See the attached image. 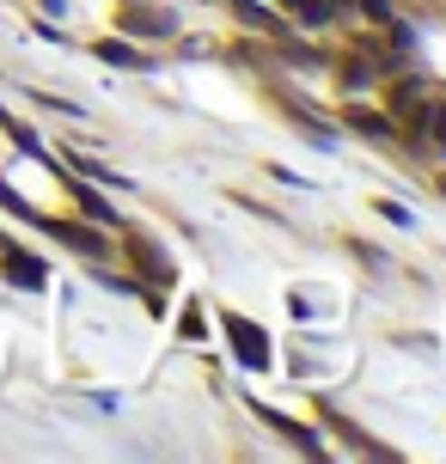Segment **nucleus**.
Returning <instances> with one entry per match:
<instances>
[{"mask_svg":"<svg viewBox=\"0 0 446 464\" xmlns=\"http://www.w3.org/2000/svg\"><path fill=\"white\" fill-rule=\"evenodd\" d=\"M220 324H227V336H233V348H238V361H245V367H269V336H263V324L238 318V312H227Z\"/></svg>","mask_w":446,"mask_h":464,"instance_id":"obj_1","label":"nucleus"},{"mask_svg":"<svg viewBox=\"0 0 446 464\" xmlns=\"http://www.w3.org/2000/svg\"><path fill=\"white\" fill-rule=\"evenodd\" d=\"M0 263H6V276L24 281V287H44V281H49V269L31 251H19V245H0Z\"/></svg>","mask_w":446,"mask_h":464,"instance_id":"obj_2","label":"nucleus"},{"mask_svg":"<svg viewBox=\"0 0 446 464\" xmlns=\"http://www.w3.org/2000/svg\"><path fill=\"white\" fill-rule=\"evenodd\" d=\"M349 129H361V135H373V140H392V116H379V111H349Z\"/></svg>","mask_w":446,"mask_h":464,"instance_id":"obj_3","label":"nucleus"},{"mask_svg":"<svg viewBox=\"0 0 446 464\" xmlns=\"http://www.w3.org/2000/svg\"><path fill=\"white\" fill-rule=\"evenodd\" d=\"M98 55H104V62H117V68H147V55H135L122 37H104V44H98Z\"/></svg>","mask_w":446,"mask_h":464,"instance_id":"obj_4","label":"nucleus"},{"mask_svg":"<svg viewBox=\"0 0 446 464\" xmlns=\"http://www.w3.org/2000/svg\"><path fill=\"white\" fill-rule=\"evenodd\" d=\"M122 24H129V31H147V37L171 31V19H165V13H141V6H129V13H122Z\"/></svg>","mask_w":446,"mask_h":464,"instance_id":"obj_5","label":"nucleus"},{"mask_svg":"<svg viewBox=\"0 0 446 464\" xmlns=\"http://www.w3.org/2000/svg\"><path fill=\"white\" fill-rule=\"evenodd\" d=\"M62 238H68L73 251H86V256H98V251H104V238H92V232H86V227H73V220L62 227Z\"/></svg>","mask_w":446,"mask_h":464,"instance_id":"obj_6","label":"nucleus"},{"mask_svg":"<svg viewBox=\"0 0 446 464\" xmlns=\"http://www.w3.org/2000/svg\"><path fill=\"white\" fill-rule=\"evenodd\" d=\"M184 343H202V305H184V324H178Z\"/></svg>","mask_w":446,"mask_h":464,"instance_id":"obj_7","label":"nucleus"},{"mask_svg":"<svg viewBox=\"0 0 446 464\" xmlns=\"http://www.w3.org/2000/svg\"><path fill=\"white\" fill-rule=\"evenodd\" d=\"M422 129H434V140L446 147V104H428V122H422Z\"/></svg>","mask_w":446,"mask_h":464,"instance_id":"obj_8","label":"nucleus"},{"mask_svg":"<svg viewBox=\"0 0 446 464\" xmlns=\"http://www.w3.org/2000/svg\"><path fill=\"white\" fill-rule=\"evenodd\" d=\"M379 214H385L392 227H410V208H398V202H379Z\"/></svg>","mask_w":446,"mask_h":464,"instance_id":"obj_9","label":"nucleus"},{"mask_svg":"<svg viewBox=\"0 0 446 464\" xmlns=\"http://www.w3.org/2000/svg\"><path fill=\"white\" fill-rule=\"evenodd\" d=\"M441 189H446V178H441Z\"/></svg>","mask_w":446,"mask_h":464,"instance_id":"obj_10","label":"nucleus"}]
</instances>
